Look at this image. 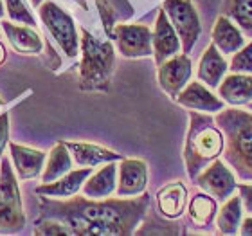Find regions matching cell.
<instances>
[{"label":"cell","instance_id":"6da1fadb","mask_svg":"<svg viewBox=\"0 0 252 236\" xmlns=\"http://www.w3.org/2000/svg\"><path fill=\"white\" fill-rule=\"evenodd\" d=\"M150 195L89 199L74 195L70 199H51L40 195V216L56 218L79 236H128L146 216Z\"/></svg>","mask_w":252,"mask_h":236},{"label":"cell","instance_id":"7a4b0ae2","mask_svg":"<svg viewBox=\"0 0 252 236\" xmlns=\"http://www.w3.org/2000/svg\"><path fill=\"white\" fill-rule=\"evenodd\" d=\"M215 121L225 135L223 161L242 182H252V112L225 106L216 112Z\"/></svg>","mask_w":252,"mask_h":236},{"label":"cell","instance_id":"3957f363","mask_svg":"<svg viewBox=\"0 0 252 236\" xmlns=\"http://www.w3.org/2000/svg\"><path fill=\"white\" fill-rule=\"evenodd\" d=\"M225 148V135L215 117L205 112L189 110V128L186 134L184 164L191 180L213 161L220 159Z\"/></svg>","mask_w":252,"mask_h":236},{"label":"cell","instance_id":"277c9868","mask_svg":"<svg viewBox=\"0 0 252 236\" xmlns=\"http://www.w3.org/2000/svg\"><path fill=\"white\" fill-rule=\"evenodd\" d=\"M79 89L85 92H106L116 67V49L110 40L101 42L81 27Z\"/></svg>","mask_w":252,"mask_h":236},{"label":"cell","instance_id":"5b68a950","mask_svg":"<svg viewBox=\"0 0 252 236\" xmlns=\"http://www.w3.org/2000/svg\"><path fill=\"white\" fill-rule=\"evenodd\" d=\"M38 16H40L45 31L54 38V42L58 43L65 56L76 58L81 51L79 49L81 47V36H79L72 16L68 15L67 11H63L53 0H45L38 7Z\"/></svg>","mask_w":252,"mask_h":236},{"label":"cell","instance_id":"8992f818","mask_svg":"<svg viewBox=\"0 0 252 236\" xmlns=\"http://www.w3.org/2000/svg\"><path fill=\"white\" fill-rule=\"evenodd\" d=\"M162 7L182 42V53L189 54L196 45L202 33L198 13L191 0H164Z\"/></svg>","mask_w":252,"mask_h":236},{"label":"cell","instance_id":"52a82bcc","mask_svg":"<svg viewBox=\"0 0 252 236\" xmlns=\"http://www.w3.org/2000/svg\"><path fill=\"white\" fill-rule=\"evenodd\" d=\"M193 184L200 191L209 193L213 199L225 202L234 191L238 189V180L234 169L225 163L216 159L211 164H207L193 180Z\"/></svg>","mask_w":252,"mask_h":236},{"label":"cell","instance_id":"ba28073f","mask_svg":"<svg viewBox=\"0 0 252 236\" xmlns=\"http://www.w3.org/2000/svg\"><path fill=\"white\" fill-rule=\"evenodd\" d=\"M121 56L130 60L153 56V31L144 24H117L114 38Z\"/></svg>","mask_w":252,"mask_h":236},{"label":"cell","instance_id":"9c48e42d","mask_svg":"<svg viewBox=\"0 0 252 236\" xmlns=\"http://www.w3.org/2000/svg\"><path fill=\"white\" fill-rule=\"evenodd\" d=\"M157 79L160 89L169 98L177 100V96L184 90V87L191 79V74H193V63H191L189 54H175L173 58L166 60V62L157 65Z\"/></svg>","mask_w":252,"mask_h":236},{"label":"cell","instance_id":"30bf717a","mask_svg":"<svg viewBox=\"0 0 252 236\" xmlns=\"http://www.w3.org/2000/svg\"><path fill=\"white\" fill-rule=\"evenodd\" d=\"M179 53H182V42H180L179 33L168 18L164 7H160L157 18H155V24H153V58H155V63L160 65Z\"/></svg>","mask_w":252,"mask_h":236},{"label":"cell","instance_id":"8fae6325","mask_svg":"<svg viewBox=\"0 0 252 236\" xmlns=\"http://www.w3.org/2000/svg\"><path fill=\"white\" fill-rule=\"evenodd\" d=\"M148 164L142 159H121L117 171V197H139L146 193Z\"/></svg>","mask_w":252,"mask_h":236},{"label":"cell","instance_id":"7c38bea8","mask_svg":"<svg viewBox=\"0 0 252 236\" xmlns=\"http://www.w3.org/2000/svg\"><path fill=\"white\" fill-rule=\"evenodd\" d=\"M177 103L188 110L205 112V114H216L225 108V103L220 96L213 94V90L202 81H189L184 90L177 96Z\"/></svg>","mask_w":252,"mask_h":236},{"label":"cell","instance_id":"4fadbf2b","mask_svg":"<svg viewBox=\"0 0 252 236\" xmlns=\"http://www.w3.org/2000/svg\"><path fill=\"white\" fill-rule=\"evenodd\" d=\"M0 26L4 29L5 38L13 51L24 56H38L43 53V40L40 36V33L36 31V27L26 26V24H16V22L4 20L0 22Z\"/></svg>","mask_w":252,"mask_h":236},{"label":"cell","instance_id":"5bb4252c","mask_svg":"<svg viewBox=\"0 0 252 236\" xmlns=\"http://www.w3.org/2000/svg\"><path fill=\"white\" fill-rule=\"evenodd\" d=\"M9 157L18 178L20 180H32V178L42 177L47 153L36 150V148H29L9 141Z\"/></svg>","mask_w":252,"mask_h":236},{"label":"cell","instance_id":"9a60e30c","mask_svg":"<svg viewBox=\"0 0 252 236\" xmlns=\"http://www.w3.org/2000/svg\"><path fill=\"white\" fill-rule=\"evenodd\" d=\"M63 142L67 144L68 152H70V155L74 159V164H78L79 168H95L99 164L125 159L121 153L108 150L105 146H99V144H94V142H83V141H63Z\"/></svg>","mask_w":252,"mask_h":236},{"label":"cell","instance_id":"2e32d148","mask_svg":"<svg viewBox=\"0 0 252 236\" xmlns=\"http://www.w3.org/2000/svg\"><path fill=\"white\" fill-rule=\"evenodd\" d=\"M92 171H94V168L70 169L68 173H65L54 182H42L34 191H36V195L51 197V199H70L81 191L85 180L92 175Z\"/></svg>","mask_w":252,"mask_h":236},{"label":"cell","instance_id":"e0dca14e","mask_svg":"<svg viewBox=\"0 0 252 236\" xmlns=\"http://www.w3.org/2000/svg\"><path fill=\"white\" fill-rule=\"evenodd\" d=\"M227 72H229V62L225 60V54H221L215 43H209V47L200 56L198 68H196L198 79L209 89H218Z\"/></svg>","mask_w":252,"mask_h":236},{"label":"cell","instance_id":"ac0fdd59","mask_svg":"<svg viewBox=\"0 0 252 236\" xmlns=\"http://www.w3.org/2000/svg\"><path fill=\"white\" fill-rule=\"evenodd\" d=\"M119 161L105 163L97 171H92L85 180L81 193L89 199H108L117 189V171H119Z\"/></svg>","mask_w":252,"mask_h":236},{"label":"cell","instance_id":"d6986e66","mask_svg":"<svg viewBox=\"0 0 252 236\" xmlns=\"http://www.w3.org/2000/svg\"><path fill=\"white\" fill-rule=\"evenodd\" d=\"M211 38L221 54H234L247 43V36L236 26V22L225 15H220L216 18L213 31H211Z\"/></svg>","mask_w":252,"mask_h":236},{"label":"cell","instance_id":"ffe728a7","mask_svg":"<svg viewBox=\"0 0 252 236\" xmlns=\"http://www.w3.org/2000/svg\"><path fill=\"white\" fill-rule=\"evenodd\" d=\"M218 96L229 106H245L252 101V74L231 72L221 79Z\"/></svg>","mask_w":252,"mask_h":236},{"label":"cell","instance_id":"44dd1931","mask_svg":"<svg viewBox=\"0 0 252 236\" xmlns=\"http://www.w3.org/2000/svg\"><path fill=\"white\" fill-rule=\"evenodd\" d=\"M157 200V209L164 218L175 220L180 218L182 213L186 211L188 205V189L180 180H173V182L166 184L158 189L155 195Z\"/></svg>","mask_w":252,"mask_h":236},{"label":"cell","instance_id":"7402d4cb","mask_svg":"<svg viewBox=\"0 0 252 236\" xmlns=\"http://www.w3.org/2000/svg\"><path fill=\"white\" fill-rule=\"evenodd\" d=\"M243 202L240 195H231L229 199L221 204V207L216 213V229L220 235L231 236L240 233V226L243 220Z\"/></svg>","mask_w":252,"mask_h":236},{"label":"cell","instance_id":"603a6c76","mask_svg":"<svg viewBox=\"0 0 252 236\" xmlns=\"http://www.w3.org/2000/svg\"><path fill=\"white\" fill-rule=\"evenodd\" d=\"M74 166V159L68 152L67 144L63 141L56 142L53 146V150L49 152V157L45 161V168L42 173V182H54L60 177H63L65 173H68Z\"/></svg>","mask_w":252,"mask_h":236},{"label":"cell","instance_id":"cb8c5ba5","mask_svg":"<svg viewBox=\"0 0 252 236\" xmlns=\"http://www.w3.org/2000/svg\"><path fill=\"white\" fill-rule=\"evenodd\" d=\"M218 213V205H216V199H213L209 193H196L191 197L188 204V215L189 220L193 222L196 227H207L213 224Z\"/></svg>","mask_w":252,"mask_h":236},{"label":"cell","instance_id":"d4e9b609","mask_svg":"<svg viewBox=\"0 0 252 236\" xmlns=\"http://www.w3.org/2000/svg\"><path fill=\"white\" fill-rule=\"evenodd\" d=\"M18 180L20 178L16 175L11 157L4 155L0 161V200L22 207V191Z\"/></svg>","mask_w":252,"mask_h":236},{"label":"cell","instance_id":"484cf974","mask_svg":"<svg viewBox=\"0 0 252 236\" xmlns=\"http://www.w3.org/2000/svg\"><path fill=\"white\" fill-rule=\"evenodd\" d=\"M221 15L236 22L243 34L252 40V0H223Z\"/></svg>","mask_w":252,"mask_h":236},{"label":"cell","instance_id":"4316f807","mask_svg":"<svg viewBox=\"0 0 252 236\" xmlns=\"http://www.w3.org/2000/svg\"><path fill=\"white\" fill-rule=\"evenodd\" d=\"M26 227L24 207L0 200V235H16Z\"/></svg>","mask_w":252,"mask_h":236},{"label":"cell","instance_id":"83f0119b","mask_svg":"<svg viewBox=\"0 0 252 236\" xmlns=\"http://www.w3.org/2000/svg\"><path fill=\"white\" fill-rule=\"evenodd\" d=\"M5 4V13H7V18L11 22H16V24H26V26L36 27V20L27 5L22 2V0H4Z\"/></svg>","mask_w":252,"mask_h":236},{"label":"cell","instance_id":"f1b7e54d","mask_svg":"<svg viewBox=\"0 0 252 236\" xmlns=\"http://www.w3.org/2000/svg\"><path fill=\"white\" fill-rule=\"evenodd\" d=\"M229 70L231 72L252 74V40L245 43L238 53L232 54L231 62H229Z\"/></svg>","mask_w":252,"mask_h":236},{"label":"cell","instance_id":"f546056e","mask_svg":"<svg viewBox=\"0 0 252 236\" xmlns=\"http://www.w3.org/2000/svg\"><path fill=\"white\" fill-rule=\"evenodd\" d=\"M34 235L42 236H60V235H72L63 222L56 220V218H47V216H40L34 222Z\"/></svg>","mask_w":252,"mask_h":236},{"label":"cell","instance_id":"4dcf8cb0","mask_svg":"<svg viewBox=\"0 0 252 236\" xmlns=\"http://www.w3.org/2000/svg\"><path fill=\"white\" fill-rule=\"evenodd\" d=\"M95 4L99 7V15L101 20H103V26H105V33L108 38H114V27L117 26V11L116 7L108 2V0H95Z\"/></svg>","mask_w":252,"mask_h":236},{"label":"cell","instance_id":"1f68e13d","mask_svg":"<svg viewBox=\"0 0 252 236\" xmlns=\"http://www.w3.org/2000/svg\"><path fill=\"white\" fill-rule=\"evenodd\" d=\"M5 148H9V114H0V161L4 157Z\"/></svg>","mask_w":252,"mask_h":236},{"label":"cell","instance_id":"d6a6232c","mask_svg":"<svg viewBox=\"0 0 252 236\" xmlns=\"http://www.w3.org/2000/svg\"><path fill=\"white\" fill-rule=\"evenodd\" d=\"M238 193L242 197L243 209L247 211L249 215H252V184L240 182L238 184Z\"/></svg>","mask_w":252,"mask_h":236},{"label":"cell","instance_id":"836d02e7","mask_svg":"<svg viewBox=\"0 0 252 236\" xmlns=\"http://www.w3.org/2000/svg\"><path fill=\"white\" fill-rule=\"evenodd\" d=\"M240 235L243 236H252V215L245 216L240 226Z\"/></svg>","mask_w":252,"mask_h":236},{"label":"cell","instance_id":"e575fe53","mask_svg":"<svg viewBox=\"0 0 252 236\" xmlns=\"http://www.w3.org/2000/svg\"><path fill=\"white\" fill-rule=\"evenodd\" d=\"M5 58H7V49H5L4 43L0 42V65L5 62Z\"/></svg>","mask_w":252,"mask_h":236},{"label":"cell","instance_id":"d590c367","mask_svg":"<svg viewBox=\"0 0 252 236\" xmlns=\"http://www.w3.org/2000/svg\"><path fill=\"white\" fill-rule=\"evenodd\" d=\"M4 15H7V13H5V4H4V0H0V20L4 18Z\"/></svg>","mask_w":252,"mask_h":236},{"label":"cell","instance_id":"8d00e7d4","mask_svg":"<svg viewBox=\"0 0 252 236\" xmlns=\"http://www.w3.org/2000/svg\"><path fill=\"white\" fill-rule=\"evenodd\" d=\"M247 106H249V110H251V112H252V101H251V103H249V105H247Z\"/></svg>","mask_w":252,"mask_h":236}]
</instances>
